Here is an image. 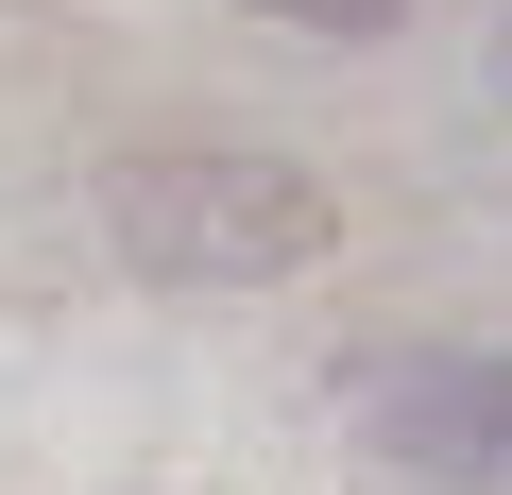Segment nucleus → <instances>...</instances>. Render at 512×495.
Masks as SVG:
<instances>
[{
    "label": "nucleus",
    "mask_w": 512,
    "mask_h": 495,
    "mask_svg": "<svg viewBox=\"0 0 512 495\" xmlns=\"http://www.w3.org/2000/svg\"><path fill=\"white\" fill-rule=\"evenodd\" d=\"M359 444L461 495H512V359L427 342V359H359Z\"/></svg>",
    "instance_id": "nucleus-2"
},
{
    "label": "nucleus",
    "mask_w": 512,
    "mask_h": 495,
    "mask_svg": "<svg viewBox=\"0 0 512 495\" xmlns=\"http://www.w3.org/2000/svg\"><path fill=\"white\" fill-rule=\"evenodd\" d=\"M103 222L154 291H274V274H325L342 257V205L291 171V154H120L103 171Z\"/></svg>",
    "instance_id": "nucleus-1"
},
{
    "label": "nucleus",
    "mask_w": 512,
    "mask_h": 495,
    "mask_svg": "<svg viewBox=\"0 0 512 495\" xmlns=\"http://www.w3.org/2000/svg\"><path fill=\"white\" fill-rule=\"evenodd\" d=\"M256 18H291V35H393L410 0H256Z\"/></svg>",
    "instance_id": "nucleus-3"
}]
</instances>
